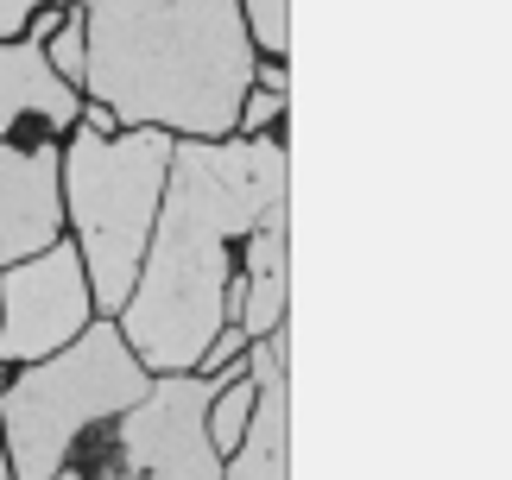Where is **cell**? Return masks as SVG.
Here are the masks:
<instances>
[{
	"label": "cell",
	"instance_id": "cell-4",
	"mask_svg": "<svg viewBox=\"0 0 512 480\" xmlns=\"http://www.w3.org/2000/svg\"><path fill=\"white\" fill-rule=\"evenodd\" d=\"M152 373L133 360L114 323H89L70 348L32 360L0 392V443L13 480H57L70 443L102 417H121L146 398Z\"/></svg>",
	"mask_w": 512,
	"mask_h": 480
},
{
	"label": "cell",
	"instance_id": "cell-10",
	"mask_svg": "<svg viewBox=\"0 0 512 480\" xmlns=\"http://www.w3.org/2000/svg\"><path fill=\"white\" fill-rule=\"evenodd\" d=\"M241 335L266 342L279 335L285 316V209H272L260 228L247 234V285H241Z\"/></svg>",
	"mask_w": 512,
	"mask_h": 480
},
{
	"label": "cell",
	"instance_id": "cell-7",
	"mask_svg": "<svg viewBox=\"0 0 512 480\" xmlns=\"http://www.w3.org/2000/svg\"><path fill=\"white\" fill-rule=\"evenodd\" d=\"M57 222H64V158L51 146L19 152L0 139V266L57 247Z\"/></svg>",
	"mask_w": 512,
	"mask_h": 480
},
{
	"label": "cell",
	"instance_id": "cell-19",
	"mask_svg": "<svg viewBox=\"0 0 512 480\" xmlns=\"http://www.w3.org/2000/svg\"><path fill=\"white\" fill-rule=\"evenodd\" d=\"M57 480H83V474H57Z\"/></svg>",
	"mask_w": 512,
	"mask_h": 480
},
{
	"label": "cell",
	"instance_id": "cell-14",
	"mask_svg": "<svg viewBox=\"0 0 512 480\" xmlns=\"http://www.w3.org/2000/svg\"><path fill=\"white\" fill-rule=\"evenodd\" d=\"M279 108H285L279 95H253V102L241 108V139H260V133L272 127V120H279Z\"/></svg>",
	"mask_w": 512,
	"mask_h": 480
},
{
	"label": "cell",
	"instance_id": "cell-3",
	"mask_svg": "<svg viewBox=\"0 0 512 480\" xmlns=\"http://www.w3.org/2000/svg\"><path fill=\"white\" fill-rule=\"evenodd\" d=\"M171 146L177 139L159 127H133L121 139L83 127L64 152V203L76 222V253H83V272L102 310H127L133 285H140V259L171 177Z\"/></svg>",
	"mask_w": 512,
	"mask_h": 480
},
{
	"label": "cell",
	"instance_id": "cell-15",
	"mask_svg": "<svg viewBox=\"0 0 512 480\" xmlns=\"http://www.w3.org/2000/svg\"><path fill=\"white\" fill-rule=\"evenodd\" d=\"M32 13H45V0H0V45H13V32L26 26Z\"/></svg>",
	"mask_w": 512,
	"mask_h": 480
},
{
	"label": "cell",
	"instance_id": "cell-6",
	"mask_svg": "<svg viewBox=\"0 0 512 480\" xmlns=\"http://www.w3.org/2000/svg\"><path fill=\"white\" fill-rule=\"evenodd\" d=\"M89 329V272L76 247H45L0 278V360H51Z\"/></svg>",
	"mask_w": 512,
	"mask_h": 480
},
{
	"label": "cell",
	"instance_id": "cell-9",
	"mask_svg": "<svg viewBox=\"0 0 512 480\" xmlns=\"http://www.w3.org/2000/svg\"><path fill=\"white\" fill-rule=\"evenodd\" d=\"M51 120V127H70L76 114V89L51 70V57L38 51V38H19V45H0V139L13 133V120Z\"/></svg>",
	"mask_w": 512,
	"mask_h": 480
},
{
	"label": "cell",
	"instance_id": "cell-12",
	"mask_svg": "<svg viewBox=\"0 0 512 480\" xmlns=\"http://www.w3.org/2000/svg\"><path fill=\"white\" fill-rule=\"evenodd\" d=\"M45 57H51V70L64 76V83H83V64H89V26H83V13H70L64 26H57Z\"/></svg>",
	"mask_w": 512,
	"mask_h": 480
},
{
	"label": "cell",
	"instance_id": "cell-16",
	"mask_svg": "<svg viewBox=\"0 0 512 480\" xmlns=\"http://www.w3.org/2000/svg\"><path fill=\"white\" fill-rule=\"evenodd\" d=\"M241 354V323H228L222 335L209 342V354H203V367H215V373H228V360Z\"/></svg>",
	"mask_w": 512,
	"mask_h": 480
},
{
	"label": "cell",
	"instance_id": "cell-20",
	"mask_svg": "<svg viewBox=\"0 0 512 480\" xmlns=\"http://www.w3.org/2000/svg\"><path fill=\"white\" fill-rule=\"evenodd\" d=\"M83 7H95V0H83Z\"/></svg>",
	"mask_w": 512,
	"mask_h": 480
},
{
	"label": "cell",
	"instance_id": "cell-11",
	"mask_svg": "<svg viewBox=\"0 0 512 480\" xmlns=\"http://www.w3.org/2000/svg\"><path fill=\"white\" fill-rule=\"evenodd\" d=\"M253 398H260V386H253L247 367H241V373H234L228 386H222V398L209 405V443H215V455H222V462H228L234 449H241L247 417H253Z\"/></svg>",
	"mask_w": 512,
	"mask_h": 480
},
{
	"label": "cell",
	"instance_id": "cell-8",
	"mask_svg": "<svg viewBox=\"0 0 512 480\" xmlns=\"http://www.w3.org/2000/svg\"><path fill=\"white\" fill-rule=\"evenodd\" d=\"M247 379L260 386L241 449L228 455L222 480H285V335H266L247 354Z\"/></svg>",
	"mask_w": 512,
	"mask_h": 480
},
{
	"label": "cell",
	"instance_id": "cell-18",
	"mask_svg": "<svg viewBox=\"0 0 512 480\" xmlns=\"http://www.w3.org/2000/svg\"><path fill=\"white\" fill-rule=\"evenodd\" d=\"M0 480H13V468H7V443H0Z\"/></svg>",
	"mask_w": 512,
	"mask_h": 480
},
{
	"label": "cell",
	"instance_id": "cell-5",
	"mask_svg": "<svg viewBox=\"0 0 512 480\" xmlns=\"http://www.w3.org/2000/svg\"><path fill=\"white\" fill-rule=\"evenodd\" d=\"M241 373H165L133 411H121V474L127 480H222V455L209 443V405Z\"/></svg>",
	"mask_w": 512,
	"mask_h": 480
},
{
	"label": "cell",
	"instance_id": "cell-1",
	"mask_svg": "<svg viewBox=\"0 0 512 480\" xmlns=\"http://www.w3.org/2000/svg\"><path fill=\"white\" fill-rule=\"evenodd\" d=\"M272 209H285L279 139H177L165 203L152 222L140 285L121 310V342L152 373L203 367L228 329V240H247Z\"/></svg>",
	"mask_w": 512,
	"mask_h": 480
},
{
	"label": "cell",
	"instance_id": "cell-2",
	"mask_svg": "<svg viewBox=\"0 0 512 480\" xmlns=\"http://www.w3.org/2000/svg\"><path fill=\"white\" fill-rule=\"evenodd\" d=\"M83 89L127 127L228 139L253 89L241 0H95L83 7Z\"/></svg>",
	"mask_w": 512,
	"mask_h": 480
},
{
	"label": "cell",
	"instance_id": "cell-13",
	"mask_svg": "<svg viewBox=\"0 0 512 480\" xmlns=\"http://www.w3.org/2000/svg\"><path fill=\"white\" fill-rule=\"evenodd\" d=\"M247 7V38L260 51H272V57H285V45H291V32H285V0H241Z\"/></svg>",
	"mask_w": 512,
	"mask_h": 480
},
{
	"label": "cell",
	"instance_id": "cell-17",
	"mask_svg": "<svg viewBox=\"0 0 512 480\" xmlns=\"http://www.w3.org/2000/svg\"><path fill=\"white\" fill-rule=\"evenodd\" d=\"M253 76H260V83H266V95H279V102H285V89H291V76H285L279 64H266V70H253Z\"/></svg>",
	"mask_w": 512,
	"mask_h": 480
}]
</instances>
